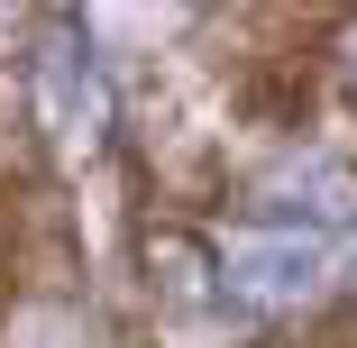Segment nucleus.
<instances>
[{"label": "nucleus", "instance_id": "0eeeda50", "mask_svg": "<svg viewBox=\"0 0 357 348\" xmlns=\"http://www.w3.org/2000/svg\"><path fill=\"white\" fill-rule=\"evenodd\" d=\"M339 83H348V101H357V19L339 28Z\"/></svg>", "mask_w": 357, "mask_h": 348}, {"label": "nucleus", "instance_id": "f257e3e1", "mask_svg": "<svg viewBox=\"0 0 357 348\" xmlns=\"http://www.w3.org/2000/svg\"><path fill=\"white\" fill-rule=\"evenodd\" d=\"M19 83H28V128L46 137L64 165H92V156L110 147L119 101H110V74H101V46H92V28H83L74 10H46V19L28 28Z\"/></svg>", "mask_w": 357, "mask_h": 348}, {"label": "nucleus", "instance_id": "20e7f679", "mask_svg": "<svg viewBox=\"0 0 357 348\" xmlns=\"http://www.w3.org/2000/svg\"><path fill=\"white\" fill-rule=\"evenodd\" d=\"M257 211H266L275 229L330 220V211H348V174H339L330 156H303V165H284V174H266V183H257Z\"/></svg>", "mask_w": 357, "mask_h": 348}, {"label": "nucleus", "instance_id": "39448f33", "mask_svg": "<svg viewBox=\"0 0 357 348\" xmlns=\"http://www.w3.org/2000/svg\"><path fill=\"white\" fill-rule=\"evenodd\" d=\"M0 348H92V330H83V312L64 303V294H19Z\"/></svg>", "mask_w": 357, "mask_h": 348}, {"label": "nucleus", "instance_id": "423d86ee", "mask_svg": "<svg viewBox=\"0 0 357 348\" xmlns=\"http://www.w3.org/2000/svg\"><path fill=\"white\" fill-rule=\"evenodd\" d=\"M248 110H257L266 128H303V119H312V74H303V64L248 74Z\"/></svg>", "mask_w": 357, "mask_h": 348}, {"label": "nucleus", "instance_id": "6e6552de", "mask_svg": "<svg viewBox=\"0 0 357 348\" xmlns=\"http://www.w3.org/2000/svg\"><path fill=\"white\" fill-rule=\"evenodd\" d=\"M321 339H330V348H357V312H330V321H321Z\"/></svg>", "mask_w": 357, "mask_h": 348}, {"label": "nucleus", "instance_id": "7ed1b4c3", "mask_svg": "<svg viewBox=\"0 0 357 348\" xmlns=\"http://www.w3.org/2000/svg\"><path fill=\"white\" fill-rule=\"evenodd\" d=\"M137 266H147L156 303H174V312H211V303H220V248L192 239V229H174V220L137 229Z\"/></svg>", "mask_w": 357, "mask_h": 348}, {"label": "nucleus", "instance_id": "1a4fd4ad", "mask_svg": "<svg viewBox=\"0 0 357 348\" xmlns=\"http://www.w3.org/2000/svg\"><path fill=\"white\" fill-rule=\"evenodd\" d=\"M348 257H357V239H348Z\"/></svg>", "mask_w": 357, "mask_h": 348}, {"label": "nucleus", "instance_id": "f03ea898", "mask_svg": "<svg viewBox=\"0 0 357 348\" xmlns=\"http://www.w3.org/2000/svg\"><path fill=\"white\" fill-rule=\"evenodd\" d=\"M330 248L312 229H238L220 248V303H248V312H294L312 285H321Z\"/></svg>", "mask_w": 357, "mask_h": 348}]
</instances>
